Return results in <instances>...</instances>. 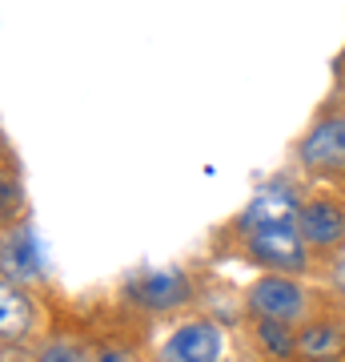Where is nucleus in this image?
Masks as SVG:
<instances>
[{
    "mask_svg": "<svg viewBox=\"0 0 345 362\" xmlns=\"http://www.w3.org/2000/svg\"><path fill=\"white\" fill-rule=\"evenodd\" d=\"M37 362H85V350L73 346V342H49L37 354Z\"/></svg>",
    "mask_w": 345,
    "mask_h": 362,
    "instance_id": "nucleus-12",
    "label": "nucleus"
},
{
    "mask_svg": "<svg viewBox=\"0 0 345 362\" xmlns=\"http://www.w3.org/2000/svg\"><path fill=\"white\" fill-rule=\"evenodd\" d=\"M125 294L145 310H177V306L189 302L193 286L181 270H149V274H137L125 286Z\"/></svg>",
    "mask_w": 345,
    "mask_h": 362,
    "instance_id": "nucleus-5",
    "label": "nucleus"
},
{
    "mask_svg": "<svg viewBox=\"0 0 345 362\" xmlns=\"http://www.w3.org/2000/svg\"><path fill=\"white\" fill-rule=\"evenodd\" d=\"M301 206L305 202H297L289 185H265L241 214V230L249 233V230H265V226H297Z\"/></svg>",
    "mask_w": 345,
    "mask_h": 362,
    "instance_id": "nucleus-7",
    "label": "nucleus"
},
{
    "mask_svg": "<svg viewBox=\"0 0 345 362\" xmlns=\"http://www.w3.org/2000/svg\"><path fill=\"white\" fill-rule=\"evenodd\" d=\"M305 238L297 226H265V230L245 233V254L261 266H269V274H301L309 266Z\"/></svg>",
    "mask_w": 345,
    "mask_h": 362,
    "instance_id": "nucleus-2",
    "label": "nucleus"
},
{
    "mask_svg": "<svg viewBox=\"0 0 345 362\" xmlns=\"http://www.w3.org/2000/svg\"><path fill=\"white\" fill-rule=\"evenodd\" d=\"M297 161L309 173L321 177H341L345 173V113H321L297 141Z\"/></svg>",
    "mask_w": 345,
    "mask_h": 362,
    "instance_id": "nucleus-1",
    "label": "nucleus"
},
{
    "mask_svg": "<svg viewBox=\"0 0 345 362\" xmlns=\"http://www.w3.org/2000/svg\"><path fill=\"white\" fill-rule=\"evenodd\" d=\"M297 230L305 238L309 250L317 254H333V250L345 246V202L341 197H309L301 206V218H297Z\"/></svg>",
    "mask_w": 345,
    "mask_h": 362,
    "instance_id": "nucleus-4",
    "label": "nucleus"
},
{
    "mask_svg": "<svg viewBox=\"0 0 345 362\" xmlns=\"http://www.w3.org/2000/svg\"><path fill=\"white\" fill-rule=\"evenodd\" d=\"M221 350H225V338L217 322H185L165 338L161 362H221Z\"/></svg>",
    "mask_w": 345,
    "mask_h": 362,
    "instance_id": "nucleus-6",
    "label": "nucleus"
},
{
    "mask_svg": "<svg viewBox=\"0 0 345 362\" xmlns=\"http://www.w3.org/2000/svg\"><path fill=\"white\" fill-rule=\"evenodd\" d=\"M32 330V302L25 290H16V282H4L0 290V334L4 342H20Z\"/></svg>",
    "mask_w": 345,
    "mask_h": 362,
    "instance_id": "nucleus-9",
    "label": "nucleus"
},
{
    "mask_svg": "<svg viewBox=\"0 0 345 362\" xmlns=\"http://www.w3.org/2000/svg\"><path fill=\"white\" fill-rule=\"evenodd\" d=\"M329 278H333V286H337V290L345 294V258L337 262V266H333V274H329Z\"/></svg>",
    "mask_w": 345,
    "mask_h": 362,
    "instance_id": "nucleus-13",
    "label": "nucleus"
},
{
    "mask_svg": "<svg viewBox=\"0 0 345 362\" xmlns=\"http://www.w3.org/2000/svg\"><path fill=\"white\" fill-rule=\"evenodd\" d=\"M101 362H133V358H128L125 350H104V354H101Z\"/></svg>",
    "mask_w": 345,
    "mask_h": 362,
    "instance_id": "nucleus-14",
    "label": "nucleus"
},
{
    "mask_svg": "<svg viewBox=\"0 0 345 362\" xmlns=\"http://www.w3.org/2000/svg\"><path fill=\"white\" fill-rule=\"evenodd\" d=\"M257 346L273 354V358H289L297 354V334L289 322H273V318H257Z\"/></svg>",
    "mask_w": 345,
    "mask_h": 362,
    "instance_id": "nucleus-10",
    "label": "nucleus"
},
{
    "mask_svg": "<svg viewBox=\"0 0 345 362\" xmlns=\"http://www.w3.org/2000/svg\"><path fill=\"white\" fill-rule=\"evenodd\" d=\"M245 306H249L257 318H273V322L293 326L297 318H305L309 298H305V290L293 282V274H265V278H257V282L249 286Z\"/></svg>",
    "mask_w": 345,
    "mask_h": 362,
    "instance_id": "nucleus-3",
    "label": "nucleus"
},
{
    "mask_svg": "<svg viewBox=\"0 0 345 362\" xmlns=\"http://www.w3.org/2000/svg\"><path fill=\"white\" fill-rule=\"evenodd\" d=\"M297 358L305 362H341L345 358V330L333 322H309L297 334Z\"/></svg>",
    "mask_w": 345,
    "mask_h": 362,
    "instance_id": "nucleus-8",
    "label": "nucleus"
},
{
    "mask_svg": "<svg viewBox=\"0 0 345 362\" xmlns=\"http://www.w3.org/2000/svg\"><path fill=\"white\" fill-rule=\"evenodd\" d=\"M4 274H8V282H13V274H16V282L25 274H37V254H32L25 233L20 238H13V233L4 238Z\"/></svg>",
    "mask_w": 345,
    "mask_h": 362,
    "instance_id": "nucleus-11",
    "label": "nucleus"
}]
</instances>
